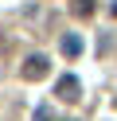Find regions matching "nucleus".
Returning a JSON list of instances; mask_svg holds the SVG:
<instances>
[{"label": "nucleus", "mask_w": 117, "mask_h": 121, "mask_svg": "<svg viewBox=\"0 0 117 121\" xmlns=\"http://www.w3.org/2000/svg\"><path fill=\"white\" fill-rule=\"evenodd\" d=\"M59 47H62V55H66V59H78V55H82V39H78V35H62Z\"/></svg>", "instance_id": "nucleus-3"}, {"label": "nucleus", "mask_w": 117, "mask_h": 121, "mask_svg": "<svg viewBox=\"0 0 117 121\" xmlns=\"http://www.w3.org/2000/svg\"><path fill=\"white\" fill-rule=\"evenodd\" d=\"M55 98H59V102H78V98H82V82H78L74 74H62V78L55 82Z\"/></svg>", "instance_id": "nucleus-2"}, {"label": "nucleus", "mask_w": 117, "mask_h": 121, "mask_svg": "<svg viewBox=\"0 0 117 121\" xmlns=\"http://www.w3.org/2000/svg\"><path fill=\"white\" fill-rule=\"evenodd\" d=\"M66 121H78V117H66Z\"/></svg>", "instance_id": "nucleus-6"}, {"label": "nucleus", "mask_w": 117, "mask_h": 121, "mask_svg": "<svg viewBox=\"0 0 117 121\" xmlns=\"http://www.w3.org/2000/svg\"><path fill=\"white\" fill-rule=\"evenodd\" d=\"M70 12H74V16H94V0H74Z\"/></svg>", "instance_id": "nucleus-4"}, {"label": "nucleus", "mask_w": 117, "mask_h": 121, "mask_svg": "<svg viewBox=\"0 0 117 121\" xmlns=\"http://www.w3.org/2000/svg\"><path fill=\"white\" fill-rule=\"evenodd\" d=\"M20 74H23V82H43L51 74V59L47 55H27L23 66H20Z\"/></svg>", "instance_id": "nucleus-1"}, {"label": "nucleus", "mask_w": 117, "mask_h": 121, "mask_svg": "<svg viewBox=\"0 0 117 121\" xmlns=\"http://www.w3.org/2000/svg\"><path fill=\"white\" fill-rule=\"evenodd\" d=\"M109 16H117V0H113V4H109Z\"/></svg>", "instance_id": "nucleus-5"}]
</instances>
